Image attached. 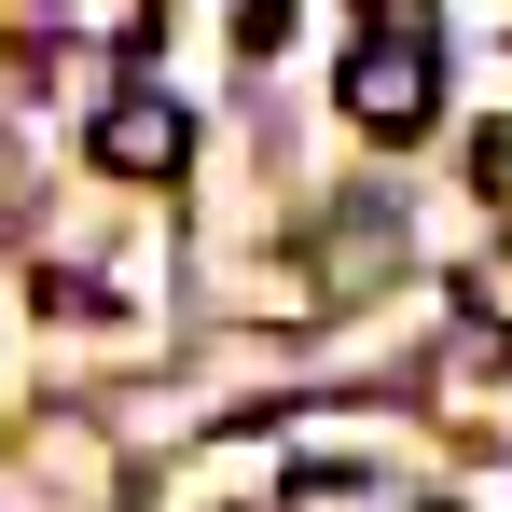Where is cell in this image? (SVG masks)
<instances>
[{
	"instance_id": "cell-4",
	"label": "cell",
	"mask_w": 512,
	"mask_h": 512,
	"mask_svg": "<svg viewBox=\"0 0 512 512\" xmlns=\"http://www.w3.org/2000/svg\"><path fill=\"white\" fill-rule=\"evenodd\" d=\"M374 14H416V0H374Z\"/></svg>"
},
{
	"instance_id": "cell-2",
	"label": "cell",
	"mask_w": 512,
	"mask_h": 512,
	"mask_svg": "<svg viewBox=\"0 0 512 512\" xmlns=\"http://www.w3.org/2000/svg\"><path fill=\"white\" fill-rule=\"evenodd\" d=\"M84 153L111 180H180V153H194V111L153 84H125V97H97V125H84Z\"/></svg>"
},
{
	"instance_id": "cell-1",
	"label": "cell",
	"mask_w": 512,
	"mask_h": 512,
	"mask_svg": "<svg viewBox=\"0 0 512 512\" xmlns=\"http://www.w3.org/2000/svg\"><path fill=\"white\" fill-rule=\"evenodd\" d=\"M333 97H346L360 139H416L429 111H443V56H429V28H416V14H374V28L346 42Z\"/></svg>"
},
{
	"instance_id": "cell-3",
	"label": "cell",
	"mask_w": 512,
	"mask_h": 512,
	"mask_svg": "<svg viewBox=\"0 0 512 512\" xmlns=\"http://www.w3.org/2000/svg\"><path fill=\"white\" fill-rule=\"evenodd\" d=\"M291 512H388L374 471H291Z\"/></svg>"
}]
</instances>
